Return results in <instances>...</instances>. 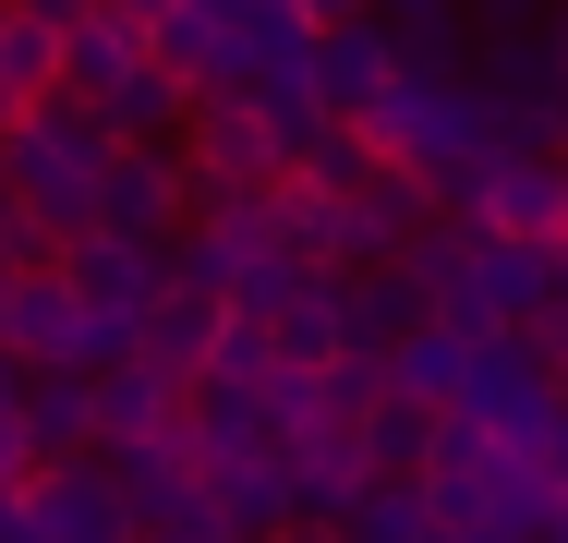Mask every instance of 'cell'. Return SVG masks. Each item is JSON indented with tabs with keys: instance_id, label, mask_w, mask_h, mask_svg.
Masks as SVG:
<instances>
[{
	"instance_id": "30bf717a",
	"label": "cell",
	"mask_w": 568,
	"mask_h": 543,
	"mask_svg": "<svg viewBox=\"0 0 568 543\" xmlns=\"http://www.w3.org/2000/svg\"><path fill=\"white\" fill-rule=\"evenodd\" d=\"M387 37H375V12H327V37L303 49V85H315V121H363V109L387 98Z\"/></svg>"
},
{
	"instance_id": "9a60e30c",
	"label": "cell",
	"mask_w": 568,
	"mask_h": 543,
	"mask_svg": "<svg viewBox=\"0 0 568 543\" xmlns=\"http://www.w3.org/2000/svg\"><path fill=\"white\" fill-rule=\"evenodd\" d=\"M24 459H37V471L98 459V387H85V375H24Z\"/></svg>"
},
{
	"instance_id": "cb8c5ba5",
	"label": "cell",
	"mask_w": 568,
	"mask_h": 543,
	"mask_svg": "<svg viewBox=\"0 0 568 543\" xmlns=\"http://www.w3.org/2000/svg\"><path fill=\"white\" fill-rule=\"evenodd\" d=\"M0 229H12V194H0Z\"/></svg>"
},
{
	"instance_id": "5b68a950",
	"label": "cell",
	"mask_w": 568,
	"mask_h": 543,
	"mask_svg": "<svg viewBox=\"0 0 568 543\" xmlns=\"http://www.w3.org/2000/svg\"><path fill=\"white\" fill-rule=\"evenodd\" d=\"M98 229H110V242H145V254H170V242L194 229V170H182V145H110Z\"/></svg>"
},
{
	"instance_id": "277c9868",
	"label": "cell",
	"mask_w": 568,
	"mask_h": 543,
	"mask_svg": "<svg viewBox=\"0 0 568 543\" xmlns=\"http://www.w3.org/2000/svg\"><path fill=\"white\" fill-rule=\"evenodd\" d=\"M436 217L484 229V242H520V254H568V170H557V157H508V145H496Z\"/></svg>"
},
{
	"instance_id": "d6986e66",
	"label": "cell",
	"mask_w": 568,
	"mask_h": 543,
	"mask_svg": "<svg viewBox=\"0 0 568 543\" xmlns=\"http://www.w3.org/2000/svg\"><path fill=\"white\" fill-rule=\"evenodd\" d=\"M339 543H436V508H424L412 483H375V495L339 520Z\"/></svg>"
},
{
	"instance_id": "3957f363",
	"label": "cell",
	"mask_w": 568,
	"mask_h": 543,
	"mask_svg": "<svg viewBox=\"0 0 568 543\" xmlns=\"http://www.w3.org/2000/svg\"><path fill=\"white\" fill-rule=\"evenodd\" d=\"M448 423L508 447V459H545V434H557V362H545V338H471V375H459Z\"/></svg>"
},
{
	"instance_id": "4fadbf2b",
	"label": "cell",
	"mask_w": 568,
	"mask_h": 543,
	"mask_svg": "<svg viewBox=\"0 0 568 543\" xmlns=\"http://www.w3.org/2000/svg\"><path fill=\"white\" fill-rule=\"evenodd\" d=\"M194 483H206V508L230 520V543L291 532V459H278V447H266V459H206Z\"/></svg>"
},
{
	"instance_id": "8fae6325",
	"label": "cell",
	"mask_w": 568,
	"mask_h": 543,
	"mask_svg": "<svg viewBox=\"0 0 568 543\" xmlns=\"http://www.w3.org/2000/svg\"><path fill=\"white\" fill-rule=\"evenodd\" d=\"M219 338H230V303H206V290H182V278H170V290L145 303V326H133V362H145V375H170V387H194V375L219 362Z\"/></svg>"
},
{
	"instance_id": "6da1fadb",
	"label": "cell",
	"mask_w": 568,
	"mask_h": 543,
	"mask_svg": "<svg viewBox=\"0 0 568 543\" xmlns=\"http://www.w3.org/2000/svg\"><path fill=\"white\" fill-rule=\"evenodd\" d=\"M351 133H363L399 182H424L436 206L496 157V133H484V109H471V73H387V98L363 109Z\"/></svg>"
},
{
	"instance_id": "ffe728a7",
	"label": "cell",
	"mask_w": 568,
	"mask_h": 543,
	"mask_svg": "<svg viewBox=\"0 0 568 543\" xmlns=\"http://www.w3.org/2000/svg\"><path fill=\"white\" fill-rule=\"evenodd\" d=\"M266 375H278V350H266V326H230V338H219V362H206L194 387H242V399H254Z\"/></svg>"
},
{
	"instance_id": "7a4b0ae2",
	"label": "cell",
	"mask_w": 568,
	"mask_h": 543,
	"mask_svg": "<svg viewBox=\"0 0 568 543\" xmlns=\"http://www.w3.org/2000/svg\"><path fill=\"white\" fill-rule=\"evenodd\" d=\"M98 182H110V145H98V121L73 98L24 109L0 133V194H12V217H37L49 242H85L98 229Z\"/></svg>"
},
{
	"instance_id": "ac0fdd59",
	"label": "cell",
	"mask_w": 568,
	"mask_h": 543,
	"mask_svg": "<svg viewBox=\"0 0 568 543\" xmlns=\"http://www.w3.org/2000/svg\"><path fill=\"white\" fill-rule=\"evenodd\" d=\"M0 98L12 109L61 98V12H0Z\"/></svg>"
},
{
	"instance_id": "e0dca14e",
	"label": "cell",
	"mask_w": 568,
	"mask_h": 543,
	"mask_svg": "<svg viewBox=\"0 0 568 543\" xmlns=\"http://www.w3.org/2000/svg\"><path fill=\"white\" fill-rule=\"evenodd\" d=\"M85 387H98V447H145V434H170V411H182V387H170V375H145V362L85 375Z\"/></svg>"
},
{
	"instance_id": "8992f818",
	"label": "cell",
	"mask_w": 568,
	"mask_h": 543,
	"mask_svg": "<svg viewBox=\"0 0 568 543\" xmlns=\"http://www.w3.org/2000/svg\"><path fill=\"white\" fill-rule=\"evenodd\" d=\"M182 170H194V206H206V194H278V182H291V145H278L242 98H194Z\"/></svg>"
},
{
	"instance_id": "7402d4cb",
	"label": "cell",
	"mask_w": 568,
	"mask_h": 543,
	"mask_svg": "<svg viewBox=\"0 0 568 543\" xmlns=\"http://www.w3.org/2000/svg\"><path fill=\"white\" fill-rule=\"evenodd\" d=\"M266 543H339V532H303V520H291V532H266Z\"/></svg>"
},
{
	"instance_id": "603a6c76",
	"label": "cell",
	"mask_w": 568,
	"mask_h": 543,
	"mask_svg": "<svg viewBox=\"0 0 568 543\" xmlns=\"http://www.w3.org/2000/svg\"><path fill=\"white\" fill-rule=\"evenodd\" d=\"M12 121H24V109H12V98H0V133H12Z\"/></svg>"
},
{
	"instance_id": "52a82bcc",
	"label": "cell",
	"mask_w": 568,
	"mask_h": 543,
	"mask_svg": "<svg viewBox=\"0 0 568 543\" xmlns=\"http://www.w3.org/2000/svg\"><path fill=\"white\" fill-rule=\"evenodd\" d=\"M61 290L85 303L98 326H145V303L170 290V254H145V242H110V229H85V242H61Z\"/></svg>"
},
{
	"instance_id": "9c48e42d",
	"label": "cell",
	"mask_w": 568,
	"mask_h": 543,
	"mask_svg": "<svg viewBox=\"0 0 568 543\" xmlns=\"http://www.w3.org/2000/svg\"><path fill=\"white\" fill-rule=\"evenodd\" d=\"M24 532L37 543H133V508H121V483L98 459H61V471L24 483Z\"/></svg>"
},
{
	"instance_id": "5bb4252c",
	"label": "cell",
	"mask_w": 568,
	"mask_h": 543,
	"mask_svg": "<svg viewBox=\"0 0 568 543\" xmlns=\"http://www.w3.org/2000/svg\"><path fill=\"white\" fill-rule=\"evenodd\" d=\"M133 61H145V12L133 0H73L61 12V98L98 85V73H133Z\"/></svg>"
},
{
	"instance_id": "44dd1931",
	"label": "cell",
	"mask_w": 568,
	"mask_h": 543,
	"mask_svg": "<svg viewBox=\"0 0 568 543\" xmlns=\"http://www.w3.org/2000/svg\"><path fill=\"white\" fill-rule=\"evenodd\" d=\"M545 483L568 495V399H557V434H545Z\"/></svg>"
},
{
	"instance_id": "ba28073f",
	"label": "cell",
	"mask_w": 568,
	"mask_h": 543,
	"mask_svg": "<svg viewBox=\"0 0 568 543\" xmlns=\"http://www.w3.org/2000/svg\"><path fill=\"white\" fill-rule=\"evenodd\" d=\"M73 109L98 121V145H182V121H194V85H182V73H158V61H133V73H98V85H73Z\"/></svg>"
},
{
	"instance_id": "7c38bea8",
	"label": "cell",
	"mask_w": 568,
	"mask_h": 543,
	"mask_svg": "<svg viewBox=\"0 0 568 543\" xmlns=\"http://www.w3.org/2000/svg\"><path fill=\"white\" fill-rule=\"evenodd\" d=\"M412 326H436V315H424V290H412L399 266H363V278H339V350H351V362H387Z\"/></svg>"
},
{
	"instance_id": "2e32d148",
	"label": "cell",
	"mask_w": 568,
	"mask_h": 543,
	"mask_svg": "<svg viewBox=\"0 0 568 543\" xmlns=\"http://www.w3.org/2000/svg\"><path fill=\"white\" fill-rule=\"evenodd\" d=\"M351 447H363V483H424V459H436V411L375 399V411L351 423Z\"/></svg>"
}]
</instances>
